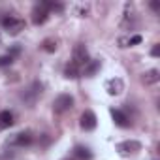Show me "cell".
I'll return each instance as SVG.
<instances>
[{
	"label": "cell",
	"mask_w": 160,
	"mask_h": 160,
	"mask_svg": "<svg viewBox=\"0 0 160 160\" xmlns=\"http://www.w3.org/2000/svg\"><path fill=\"white\" fill-rule=\"evenodd\" d=\"M0 25H2V28L10 36H17L21 30H25V21L19 17H13V15H4L0 19Z\"/></svg>",
	"instance_id": "cell-1"
},
{
	"label": "cell",
	"mask_w": 160,
	"mask_h": 160,
	"mask_svg": "<svg viewBox=\"0 0 160 160\" xmlns=\"http://www.w3.org/2000/svg\"><path fill=\"white\" fill-rule=\"evenodd\" d=\"M42 89H43V87H42V83H38V81H36V83H32V85H30V87H28V89L21 94V100H23L28 108H32V106L36 104V100L40 98Z\"/></svg>",
	"instance_id": "cell-2"
},
{
	"label": "cell",
	"mask_w": 160,
	"mask_h": 160,
	"mask_svg": "<svg viewBox=\"0 0 160 160\" xmlns=\"http://www.w3.org/2000/svg\"><path fill=\"white\" fill-rule=\"evenodd\" d=\"M8 143H10V145H13V147H28V145H32V143H34V134H32L30 130L17 132L15 136H12V138L8 139Z\"/></svg>",
	"instance_id": "cell-3"
},
{
	"label": "cell",
	"mask_w": 160,
	"mask_h": 160,
	"mask_svg": "<svg viewBox=\"0 0 160 160\" xmlns=\"http://www.w3.org/2000/svg\"><path fill=\"white\" fill-rule=\"evenodd\" d=\"M89 60H91V58H89V51H87V47H85L83 43H77V45L73 47L72 62H73L75 66H79V68H85Z\"/></svg>",
	"instance_id": "cell-4"
},
{
	"label": "cell",
	"mask_w": 160,
	"mask_h": 160,
	"mask_svg": "<svg viewBox=\"0 0 160 160\" xmlns=\"http://www.w3.org/2000/svg\"><path fill=\"white\" fill-rule=\"evenodd\" d=\"M117 151L122 156H130V154H136V152L141 151V143L136 141V139H126V141H121L117 145Z\"/></svg>",
	"instance_id": "cell-5"
},
{
	"label": "cell",
	"mask_w": 160,
	"mask_h": 160,
	"mask_svg": "<svg viewBox=\"0 0 160 160\" xmlns=\"http://www.w3.org/2000/svg\"><path fill=\"white\" fill-rule=\"evenodd\" d=\"M73 106V98L70 94H58L53 102V111L55 113H64Z\"/></svg>",
	"instance_id": "cell-6"
},
{
	"label": "cell",
	"mask_w": 160,
	"mask_h": 160,
	"mask_svg": "<svg viewBox=\"0 0 160 160\" xmlns=\"http://www.w3.org/2000/svg\"><path fill=\"white\" fill-rule=\"evenodd\" d=\"M32 23L36 25V27H40V25H43L47 19H49V12H47V8L40 2V4H36L34 8H32Z\"/></svg>",
	"instance_id": "cell-7"
},
{
	"label": "cell",
	"mask_w": 160,
	"mask_h": 160,
	"mask_svg": "<svg viewBox=\"0 0 160 160\" xmlns=\"http://www.w3.org/2000/svg\"><path fill=\"white\" fill-rule=\"evenodd\" d=\"M79 124H81V128H83L85 132H91V130H94V128H96V124H98V119H96L94 111L87 109V111L81 115V119H79Z\"/></svg>",
	"instance_id": "cell-8"
},
{
	"label": "cell",
	"mask_w": 160,
	"mask_h": 160,
	"mask_svg": "<svg viewBox=\"0 0 160 160\" xmlns=\"http://www.w3.org/2000/svg\"><path fill=\"white\" fill-rule=\"evenodd\" d=\"M106 91L109 96H119L122 91H124V81L121 77H113V79H108L106 81Z\"/></svg>",
	"instance_id": "cell-9"
},
{
	"label": "cell",
	"mask_w": 160,
	"mask_h": 160,
	"mask_svg": "<svg viewBox=\"0 0 160 160\" xmlns=\"http://www.w3.org/2000/svg\"><path fill=\"white\" fill-rule=\"evenodd\" d=\"M109 113H111V119H113V122H115L119 128H128V126L132 124V121L128 119V115H126L124 111H121V109H115V108H113Z\"/></svg>",
	"instance_id": "cell-10"
},
{
	"label": "cell",
	"mask_w": 160,
	"mask_h": 160,
	"mask_svg": "<svg viewBox=\"0 0 160 160\" xmlns=\"http://www.w3.org/2000/svg\"><path fill=\"white\" fill-rule=\"evenodd\" d=\"M100 68H102V62H100V60H96V58H94V60H89L87 66L83 68V75H85V77H94V75L100 72Z\"/></svg>",
	"instance_id": "cell-11"
},
{
	"label": "cell",
	"mask_w": 160,
	"mask_h": 160,
	"mask_svg": "<svg viewBox=\"0 0 160 160\" xmlns=\"http://www.w3.org/2000/svg\"><path fill=\"white\" fill-rule=\"evenodd\" d=\"M158 79H160V72L158 70H147L141 75L143 85H154V83H158Z\"/></svg>",
	"instance_id": "cell-12"
},
{
	"label": "cell",
	"mask_w": 160,
	"mask_h": 160,
	"mask_svg": "<svg viewBox=\"0 0 160 160\" xmlns=\"http://www.w3.org/2000/svg\"><path fill=\"white\" fill-rule=\"evenodd\" d=\"M73 156L79 158V160H91V158H92V152H91V149L85 147V145H75Z\"/></svg>",
	"instance_id": "cell-13"
},
{
	"label": "cell",
	"mask_w": 160,
	"mask_h": 160,
	"mask_svg": "<svg viewBox=\"0 0 160 160\" xmlns=\"http://www.w3.org/2000/svg\"><path fill=\"white\" fill-rule=\"evenodd\" d=\"M79 75H81V68L75 66L73 62H68L66 68H64V77H68V79H77Z\"/></svg>",
	"instance_id": "cell-14"
},
{
	"label": "cell",
	"mask_w": 160,
	"mask_h": 160,
	"mask_svg": "<svg viewBox=\"0 0 160 160\" xmlns=\"http://www.w3.org/2000/svg\"><path fill=\"white\" fill-rule=\"evenodd\" d=\"M13 124V113L12 111H0V130H6Z\"/></svg>",
	"instance_id": "cell-15"
},
{
	"label": "cell",
	"mask_w": 160,
	"mask_h": 160,
	"mask_svg": "<svg viewBox=\"0 0 160 160\" xmlns=\"http://www.w3.org/2000/svg\"><path fill=\"white\" fill-rule=\"evenodd\" d=\"M57 40H53V38H45L43 42H42V49L43 51H47V53H55L57 51Z\"/></svg>",
	"instance_id": "cell-16"
},
{
	"label": "cell",
	"mask_w": 160,
	"mask_h": 160,
	"mask_svg": "<svg viewBox=\"0 0 160 160\" xmlns=\"http://www.w3.org/2000/svg\"><path fill=\"white\" fill-rule=\"evenodd\" d=\"M45 8H47V12L51 13V12H62L64 10V6L62 4H58V2H42Z\"/></svg>",
	"instance_id": "cell-17"
},
{
	"label": "cell",
	"mask_w": 160,
	"mask_h": 160,
	"mask_svg": "<svg viewBox=\"0 0 160 160\" xmlns=\"http://www.w3.org/2000/svg\"><path fill=\"white\" fill-rule=\"evenodd\" d=\"M141 42V36L139 34H136V36H132V38H128V40H121V43H128V45H136V43H139ZM126 45V47H128Z\"/></svg>",
	"instance_id": "cell-18"
},
{
	"label": "cell",
	"mask_w": 160,
	"mask_h": 160,
	"mask_svg": "<svg viewBox=\"0 0 160 160\" xmlns=\"http://www.w3.org/2000/svg\"><path fill=\"white\" fill-rule=\"evenodd\" d=\"M12 62H13V58H12L10 55H2V57H0V68H4V66H12Z\"/></svg>",
	"instance_id": "cell-19"
},
{
	"label": "cell",
	"mask_w": 160,
	"mask_h": 160,
	"mask_svg": "<svg viewBox=\"0 0 160 160\" xmlns=\"http://www.w3.org/2000/svg\"><path fill=\"white\" fill-rule=\"evenodd\" d=\"M8 55H10V57L15 60V57H19V55H21V45H13V47H10Z\"/></svg>",
	"instance_id": "cell-20"
},
{
	"label": "cell",
	"mask_w": 160,
	"mask_h": 160,
	"mask_svg": "<svg viewBox=\"0 0 160 160\" xmlns=\"http://www.w3.org/2000/svg\"><path fill=\"white\" fill-rule=\"evenodd\" d=\"M151 55H152V57H158V55H160V45H158V43L151 49Z\"/></svg>",
	"instance_id": "cell-21"
},
{
	"label": "cell",
	"mask_w": 160,
	"mask_h": 160,
	"mask_svg": "<svg viewBox=\"0 0 160 160\" xmlns=\"http://www.w3.org/2000/svg\"><path fill=\"white\" fill-rule=\"evenodd\" d=\"M151 10H152L154 13H158V10H160V6H158V2H151Z\"/></svg>",
	"instance_id": "cell-22"
}]
</instances>
